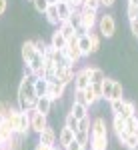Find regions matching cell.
<instances>
[{"instance_id": "1", "label": "cell", "mask_w": 138, "mask_h": 150, "mask_svg": "<svg viewBox=\"0 0 138 150\" xmlns=\"http://www.w3.org/2000/svg\"><path fill=\"white\" fill-rule=\"evenodd\" d=\"M36 76L34 74H26L18 86V108L20 110H32L36 106V100H38V94H36Z\"/></svg>"}, {"instance_id": "2", "label": "cell", "mask_w": 138, "mask_h": 150, "mask_svg": "<svg viewBox=\"0 0 138 150\" xmlns=\"http://www.w3.org/2000/svg\"><path fill=\"white\" fill-rule=\"evenodd\" d=\"M82 12V26L76 30V36H82L86 32H90L92 28L98 24V18H96V10H90V8H80Z\"/></svg>"}, {"instance_id": "3", "label": "cell", "mask_w": 138, "mask_h": 150, "mask_svg": "<svg viewBox=\"0 0 138 150\" xmlns=\"http://www.w3.org/2000/svg\"><path fill=\"white\" fill-rule=\"evenodd\" d=\"M98 28H100V34L104 38H112L116 32V22H114V16H110V14H104L100 16V20H98Z\"/></svg>"}, {"instance_id": "4", "label": "cell", "mask_w": 138, "mask_h": 150, "mask_svg": "<svg viewBox=\"0 0 138 150\" xmlns=\"http://www.w3.org/2000/svg\"><path fill=\"white\" fill-rule=\"evenodd\" d=\"M30 112V128L34 130L36 134H40L42 130H44L46 126H48V120H46V114H42V112H38V110H28Z\"/></svg>"}, {"instance_id": "5", "label": "cell", "mask_w": 138, "mask_h": 150, "mask_svg": "<svg viewBox=\"0 0 138 150\" xmlns=\"http://www.w3.org/2000/svg\"><path fill=\"white\" fill-rule=\"evenodd\" d=\"M64 90H66V84L60 82L58 78H48V92L46 96H50L52 100H58L64 96Z\"/></svg>"}, {"instance_id": "6", "label": "cell", "mask_w": 138, "mask_h": 150, "mask_svg": "<svg viewBox=\"0 0 138 150\" xmlns=\"http://www.w3.org/2000/svg\"><path fill=\"white\" fill-rule=\"evenodd\" d=\"M76 40H78V38H72L68 42V46L62 50V52H64V58L68 60L70 64H76L82 58V52H80V48H78V42H76Z\"/></svg>"}, {"instance_id": "7", "label": "cell", "mask_w": 138, "mask_h": 150, "mask_svg": "<svg viewBox=\"0 0 138 150\" xmlns=\"http://www.w3.org/2000/svg\"><path fill=\"white\" fill-rule=\"evenodd\" d=\"M74 68L68 66V64H58L56 66V72H54V78H58L60 82H64L66 86H68L70 82H74Z\"/></svg>"}, {"instance_id": "8", "label": "cell", "mask_w": 138, "mask_h": 150, "mask_svg": "<svg viewBox=\"0 0 138 150\" xmlns=\"http://www.w3.org/2000/svg\"><path fill=\"white\" fill-rule=\"evenodd\" d=\"M90 140H108V132H106V122L102 118H96L92 122L90 128Z\"/></svg>"}, {"instance_id": "9", "label": "cell", "mask_w": 138, "mask_h": 150, "mask_svg": "<svg viewBox=\"0 0 138 150\" xmlns=\"http://www.w3.org/2000/svg\"><path fill=\"white\" fill-rule=\"evenodd\" d=\"M56 10H58V18H60V22H66L70 18V14L74 12V6L66 2V0H58L56 2Z\"/></svg>"}, {"instance_id": "10", "label": "cell", "mask_w": 138, "mask_h": 150, "mask_svg": "<svg viewBox=\"0 0 138 150\" xmlns=\"http://www.w3.org/2000/svg\"><path fill=\"white\" fill-rule=\"evenodd\" d=\"M28 130H32L30 128V112L28 110H20V118H18V128H16V134H28Z\"/></svg>"}, {"instance_id": "11", "label": "cell", "mask_w": 138, "mask_h": 150, "mask_svg": "<svg viewBox=\"0 0 138 150\" xmlns=\"http://www.w3.org/2000/svg\"><path fill=\"white\" fill-rule=\"evenodd\" d=\"M50 46L56 48V50H64V48L68 46V38L56 28V30L52 32V38H50Z\"/></svg>"}, {"instance_id": "12", "label": "cell", "mask_w": 138, "mask_h": 150, "mask_svg": "<svg viewBox=\"0 0 138 150\" xmlns=\"http://www.w3.org/2000/svg\"><path fill=\"white\" fill-rule=\"evenodd\" d=\"M90 86V78L86 74V70H78L74 74V90H86Z\"/></svg>"}, {"instance_id": "13", "label": "cell", "mask_w": 138, "mask_h": 150, "mask_svg": "<svg viewBox=\"0 0 138 150\" xmlns=\"http://www.w3.org/2000/svg\"><path fill=\"white\" fill-rule=\"evenodd\" d=\"M38 138H40V142L42 144H48V146H54L56 144V140H58V136H56V132L52 130L50 126H46L40 134H38Z\"/></svg>"}, {"instance_id": "14", "label": "cell", "mask_w": 138, "mask_h": 150, "mask_svg": "<svg viewBox=\"0 0 138 150\" xmlns=\"http://www.w3.org/2000/svg\"><path fill=\"white\" fill-rule=\"evenodd\" d=\"M52 98L50 96H40L38 100H36V106H34V110H38V112H42V114H50V108H52Z\"/></svg>"}, {"instance_id": "15", "label": "cell", "mask_w": 138, "mask_h": 150, "mask_svg": "<svg viewBox=\"0 0 138 150\" xmlns=\"http://www.w3.org/2000/svg\"><path fill=\"white\" fill-rule=\"evenodd\" d=\"M78 48H80V52H82V56H90L92 54V46H90V34L86 32V34H82L78 36Z\"/></svg>"}, {"instance_id": "16", "label": "cell", "mask_w": 138, "mask_h": 150, "mask_svg": "<svg viewBox=\"0 0 138 150\" xmlns=\"http://www.w3.org/2000/svg\"><path fill=\"white\" fill-rule=\"evenodd\" d=\"M74 134H76L74 130H70V128H66V126H64L62 130H60V134H58V144H60L62 148H66V146H68L70 142L74 140Z\"/></svg>"}, {"instance_id": "17", "label": "cell", "mask_w": 138, "mask_h": 150, "mask_svg": "<svg viewBox=\"0 0 138 150\" xmlns=\"http://www.w3.org/2000/svg\"><path fill=\"white\" fill-rule=\"evenodd\" d=\"M84 70H86V74H88V78H90V84H102V80L106 78L100 68H90V66H88V68H84Z\"/></svg>"}, {"instance_id": "18", "label": "cell", "mask_w": 138, "mask_h": 150, "mask_svg": "<svg viewBox=\"0 0 138 150\" xmlns=\"http://www.w3.org/2000/svg\"><path fill=\"white\" fill-rule=\"evenodd\" d=\"M118 140H120L128 150H138V136L136 134H126V132H124Z\"/></svg>"}, {"instance_id": "19", "label": "cell", "mask_w": 138, "mask_h": 150, "mask_svg": "<svg viewBox=\"0 0 138 150\" xmlns=\"http://www.w3.org/2000/svg\"><path fill=\"white\" fill-rule=\"evenodd\" d=\"M58 30H60L62 34H64L66 38H68V42L72 40V38H78V36H76V28H74V26H72V24H70L68 20H66V22H60Z\"/></svg>"}, {"instance_id": "20", "label": "cell", "mask_w": 138, "mask_h": 150, "mask_svg": "<svg viewBox=\"0 0 138 150\" xmlns=\"http://www.w3.org/2000/svg\"><path fill=\"white\" fill-rule=\"evenodd\" d=\"M112 128H114L116 136L120 138L122 134H124V128H126V120L122 118L120 114H114V120H112Z\"/></svg>"}, {"instance_id": "21", "label": "cell", "mask_w": 138, "mask_h": 150, "mask_svg": "<svg viewBox=\"0 0 138 150\" xmlns=\"http://www.w3.org/2000/svg\"><path fill=\"white\" fill-rule=\"evenodd\" d=\"M70 112L76 116L78 120H82V118L88 116V106H86V104H80V102H72V110H70Z\"/></svg>"}, {"instance_id": "22", "label": "cell", "mask_w": 138, "mask_h": 150, "mask_svg": "<svg viewBox=\"0 0 138 150\" xmlns=\"http://www.w3.org/2000/svg\"><path fill=\"white\" fill-rule=\"evenodd\" d=\"M44 16L48 18V22L54 24V26H60V18H58V10H56V4H50L48 8H46Z\"/></svg>"}, {"instance_id": "23", "label": "cell", "mask_w": 138, "mask_h": 150, "mask_svg": "<svg viewBox=\"0 0 138 150\" xmlns=\"http://www.w3.org/2000/svg\"><path fill=\"white\" fill-rule=\"evenodd\" d=\"M112 88H114V80L112 78H104L102 80V98H106L108 102L112 100Z\"/></svg>"}, {"instance_id": "24", "label": "cell", "mask_w": 138, "mask_h": 150, "mask_svg": "<svg viewBox=\"0 0 138 150\" xmlns=\"http://www.w3.org/2000/svg\"><path fill=\"white\" fill-rule=\"evenodd\" d=\"M36 54V46H34V42L32 40H28V42H24L22 44V58H24V62H28L30 58Z\"/></svg>"}, {"instance_id": "25", "label": "cell", "mask_w": 138, "mask_h": 150, "mask_svg": "<svg viewBox=\"0 0 138 150\" xmlns=\"http://www.w3.org/2000/svg\"><path fill=\"white\" fill-rule=\"evenodd\" d=\"M36 94H38V98L40 96H46V92H48V78H40V76H36Z\"/></svg>"}, {"instance_id": "26", "label": "cell", "mask_w": 138, "mask_h": 150, "mask_svg": "<svg viewBox=\"0 0 138 150\" xmlns=\"http://www.w3.org/2000/svg\"><path fill=\"white\" fill-rule=\"evenodd\" d=\"M120 116L126 120V118H130V116H136V104L130 102V100H126L124 102V108H122V112H120Z\"/></svg>"}, {"instance_id": "27", "label": "cell", "mask_w": 138, "mask_h": 150, "mask_svg": "<svg viewBox=\"0 0 138 150\" xmlns=\"http://www.w3.org/2000/svg\"><path fill=\"white\" fill-rule=\"evenodd\" d=\"M126 134H136L138 132V116H130L126 118V128H124Z\"/></svg>"}, {"instance_id": "28", "label": "cell", "mask_w": 138, "mask_h": 150, "mask_svg": "<svg viewBox=\"0 0 138 150\" xmlns=\"http://www.w3.org/2000/svg\"><path fill=\"white\" fill-rule=\"evenodd\" d=\"M68 22L72 24L76 30L82 26V12H80V8H74V12L70 14V18H68Z\"/></svg>"}, {"instance_id": "29", "label": "cell", "mask_w": 138, "mask_h": 150, "mask_svg": "<svg viewBox=\"0 0 138 150\" xmlns=\"http://www.w3.org/2000/svg\"><path fill=\"white\" fill-rule=\"evenodd\" d=\"M124 98H112L110 100V110H112V114H120L122 112V108H124Z\"/></svg>"}, {"instance_id": "30", "label": "cell", "mask_w": 138, "mask_h": 150, "mask_svg": "<svg viewBox=\"0 0 138 150\" xmlns=\"http://www.w3.org/2000/svg\"><path fill=\"white\" fill-rule=\"evenodd\" d=\"M74 138L78 140L80 144H84V146H88V142H90V130H76Z\"/></svg>"}, {"instance_id": "31", "label": "cell", "mask_w": 138, "mask_h": 150, "mask_svg": "<svg viewBox=\"0 0 138 150\" xmlns=\"http://www.w3.org/2000/svg\"><path fill=\"white\" fill-rule=\"evenodd\" d=\"M78 124H80V120L70 112V114L66 116V128H70V130H74V132H76V130H78Z\"/></svg>"}, {"instance_id": "32", "label": "cell", "mask_w": 138, "mask_h": 150, "mask_svg": "<svg viewBox=\"0 0 138 150\" xmlns=\"http://www.w3.org/2000/svg\"><path fill=\"white\" fill-rule=\"evenodd\" d=\"M84 94H86V98H88V104H94V102H98V100H100V96H98V94L94 92V88H92V84L90 86H88V88H86V90H84Z\"/></svg>"}, {"instance_id": "33", "label": "cell", "mask_w": 138, "mask_h": 150, "mask_svg": "<svg viewBox=\"0 0 138 150\" xmlns=\"http://www.w3.org/2000/svg\"><path fill=\"white\" fill-rule=\"evenodd\" d=\"M88 34H90V46H92V54H94V52H98V50H100V38H98V34H94V32H88Z\"/></svg>"}, {"instance_id": "34", "label": "cell", "mask_w": 138, "mask_h": 150, "mask_svg": "<svg viewBox=\"0 0 138 150\" xmlns=\"http://www.w3.org/2000/svg\"><path fill=\"white\" fill-rule=\"evenodd\" d=\"M138 18V2H128V20Z\"/></svg>"}, {"instance_id": "35", "label": "cell", "mask_w": 138, "mask_h": 150, "mask_svg": "<svg viewBox=\"0 0 138 150\" xmlns=\"http://www.w3.org/2000/svg\"><path fill=\"white\" fill-rule=\"evenodd\" d=\"M102 6V0H84V6L82 8H90V10H98Z\"/></svg>"}, {"instance_id": "36", "label": "cell", "mask_w": 138, "mask_h": 150, "mask_svg": "<svg viewBox=\"0 0 138 150\" xmlns=\"http://www.w3.org/2000/svg\"><path fill=\"white\" fill-rule=\"evenodd\" d=\"M74 102L86 104V106L90 108V104H88V98H86V94H84V90H76V94H74Z\"/></svg>"}, {"instance_id": "37", "label": "cell", "mask_w": 138, "mask_h": 150, "mask_svg": "<svg viewBox=\"0 0 138 150\" xmlns=\"http://www.w3.org/2000/svg\"><path fill=\"white\" fill-rule=\"evenodd\" d=\"M32 2H34V8H36V12H40V14H44V12H46V8L50 6V4H48L46 0H32Z\"/></svg>"}, {"instance_id": "38", "label": "cell", "mask_w": 138, "mask_h": 150, "mask_svg": "<svg viewBox=\"0 0 138 150\" xmlns=\"http://www.w3.org/2000/svg\"><path fill=\"white\" fill-rule=\"evenodd\" d=\"M16 146H18V142L14 140V136L8 140H4V144H2V148L0 150H16Z\"/></svg>"}, {"instance_id": "39", "label": "cell", "mask_w": 138, "mask_h": 150, "mask_svg": "<svg viewBox=\"0 0 138 150\" xmlns=\"http://www.w3.org/2000/svg\"><path fill=\"white\" fill-rule=\"evenodd\" d=\"M64 150H88V146H84V144H80L78 140L74 138V140H72V142H70V144H68V146H66Z\"/></svg>"}, {"instance_id": "40", "label": "cell", "mask_w": 138, "mask_h": 150, "mask_svg": "<svg viewBox=\"0 0 138 150\" xmlns=\"http://www.w3.org/2000/svg\"><path fill=\"white\" fill-rule=\"evenodd\" d=\"M112 98H122V84L114 80V88H112Z\"/></svg>"}, {"instance_id": "41", "label": "cell", "mask_w": 138, "mask_h": 150, "mask_svg": "<svg viewBox=\"0 0 138 150\" xmlns=\"http://www.w3.org/2000/svg\"><path fill=\"white\" fill-rule=\"evenodd\" d=\"M130 30H132L134 36H138V18H132L130 20Z\"/></svg>"}, {"instance_id": "42", "label": "cell", "mask_w": 138, "mask_h": 150, "mask_svg": "<svg viewBox=\"0 0 138 150\" xmlns=\"http://www.w3.org/2000/svg\"><path fill=\"white\" fill-rule=\"evenodd\" d=\"M6 8H8V0H0V16L6 12Z\"/></svg>"}, {"instance_id": "43", "label": "cell", "mask_w": 138, "mask_h": 150, "mask_svg": "<svg viewBox=\"0 0 138 150\" xmlns=\"http://www.w3.org/2000/svg\"><path fill=\"white\" fill-rule=\"evenodd\" d=\"M68 2L74 6V8H82V6H84V0H68Z\"/></svg>"}, {"instance_id": "44", "label": "cell", "mask_w": 138, "mask_h": 150, "mask_svg": "<svg viewBox=\"0 0 138 150\" xmlns=\"http://www.w3.org/2000/svg\"><path fill=\"white\" fill-rule=\"evenodd\" d=\"M36 150H54V146H48V144H42V142H38Z\"/></svg>"}, {"instance_id": "45", "label": "cell", "mask_w": 138, "mask_h": 150, "mask_svg": "<svg viewBox=\"0 0 138 150\" xmlns=\"http://www.w3.org/2000/svg\"><path fill=\"white\" fill-rule=\"evenodd\" d=\"M116 0H102V6H112Z\"/></svg>"}, {"instance_id": "46", "label": "cell", "mask_w": 138, "mask_h": 150, "mask_svg": "<svg viewBox=\"0 0 138 150\" xmlns=\"http://www.w3.org/2000/svg\"><path fill=\"white\" fill-rule=\"evenodd\" d=\"M46 2H48V4H56L58 0H46Z\"/></svg>"}, {"instance_id": "47", "label": "cell", "mask_w": 138, "mask_h": 150, "mask_svg": "<svg viewBox=\"0 0 138 150\" xmlns=\"http://www.w3.org/2000/svg\"><path fill=\"white\" fill-rule=\"evenodd\" d=\"M2 144H4V138H2V134H0V148H2Z\"/></svg>"}, {"instance_id": "48", "label": "cell", "mask_w": 138, "mask_h": 150, "mask_svg": "<svg viewBox=\"0 0 138 150\" xmlns=\"http://www.w3.org/2000/svg\"><path fill=\"white\" fill-rule=\"evenodd\" d=\"M128 2H138V0H128Z\"/></svg>"}, {"instance_id": "49", "label": "cell", "mask_w": 138, "mask_h": 150, "mask_svg": "<svg viewBox=\"0 0 138 150\" xmlns=\"http://www.w3.org/2000/svg\"><path fill=\"white\" fill-rule=\"evenodd\" d=\"M136 136H138V132H136Z\"/></svg>"}, {"instance_id": "50", "label": "cell", "mask_w": 138, "mask_h": 150, "mask_svg": "<svg viewBox=\"0 0 138 150\" xmlns=\"http://www.w3.org/2000/svg\"><path fill=\"white\" fill-rule=\"evenodd\" d=\"M90 150H94V148H90Z\"/></svg>"}, {"instance_id": "51", "label": "cell", "mask_w": 138, "mask_h": 150, "mask_svg": "<svg viewBox=\"0 0 138 150\" xmlns=\"http://www.w3.org/2000/svg\"><path fill=\"white\" fill-rule=\"evenodd\" d=\"M54 150H56V148H54Z\"/></svg>"}]
</instances>
